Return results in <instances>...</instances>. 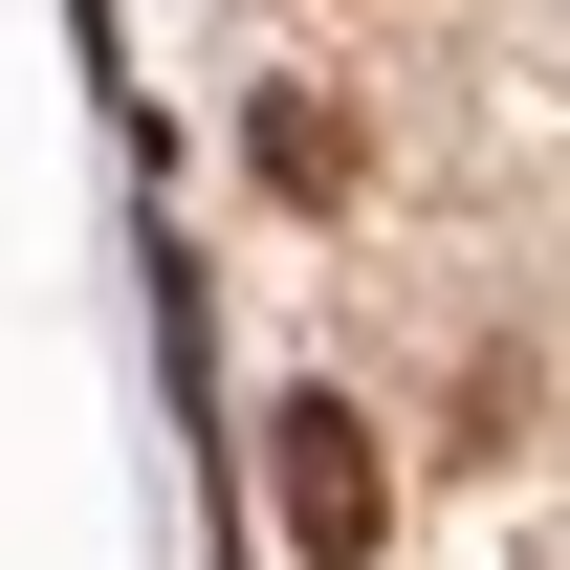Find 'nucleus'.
I'll return each instance as SVG.
<instances>
[{
    "label": "nucleus",
    "instance_id": "f257e3e1",
    "mask_svg": "<svg viewBox=\"0 0 570 570\" xmlns=\"http://www.w3.org/2000/svg\"><path fill=\"white\" fill-rule=\"evenodd\" d=\"M264 483H285V549H307V570H373L395 461H373V417H352V395H285V417H264Z\"/></svg>",
    "mask_w": 570,
    "mask_h": 570
},
{
    "label": "nucleus",
    "instance_id": "f03ea898",
    "mask_svg": "<svg viewBox=\"0 0 570 570\" xmlns=\"http://www.w3.org/2000/svg\"><path fill=\"white\" fill-rule=\"evenodd\" d=\"M264 176H285V198H352V110L285 88V110H264Z\"/></svg>",
    "mask_w": 570,
    "mask_h": 570
}]
</instances>
